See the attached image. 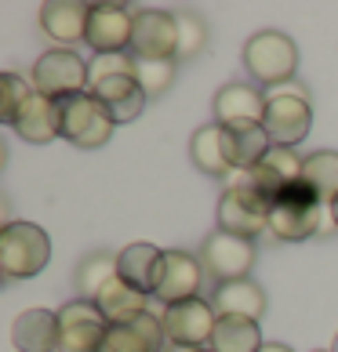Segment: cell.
<instances>
[{"label":"cell","instance_id":"32","mask_svg":"<svg viewBox=\"0 0 338 352\" xmlns=\"http://www.w3.org/2000/svg\"><path fill=\"white\" fill-rule=\"evenodd\" d=\"M87 69H91V84L109 80V76H135V58L131 51L127 55H95L87 62Z\"/></svg>","mask_w":338,"mask_h":352},{"label":"cell","instance_id":"36","mask_svg":"<svg viewBox=\"0 0 338 352\" xmlns=\"http://www.w3.org/2000/svg\"><path fill=\"white\" fill-rule=\"evenodd\" d=\"M331 352H338V334H335V345H331Z\"/></svg>","mask_w":338,"mask_h":352},{"label":"cell","instance_id":"8","mask_svg":"<svg viewBox=\"0 0 338 352\" xmlns=\"http://www.w3.org/2000/svg\"><path fill=\"white\" fill-rule=\"evenodd\" d=\"M59 327H62V345L59 352H106V334L109 323L102 316L95 302L73 298L70 305L59 309Z\"/></svg>","mask_w":338,"mask_h":352},{"label":"cell","instance_id":"10","mask_svg":"<svg viewBox=\"0 0 338 352\" xmlns=\"http://www.w3.org/2000/svg\"><path fill=\"white\" fill-rule=\"evenodd\" d=\"M131 33H135V11L124 4H91L87 19V47L95 55H127L131 51Z\"/></svg>","mask_w":338,"mask_h":352},{"label":"cell","instance_id":"19","mask_svg":"<svg viewBox=\"0 0 338 352\" xmlns=\"http://www.w3.org/2000/svg\"><path fill=\"white\" fill-rule=\"evenodd\" d=\"M91 95H95L102 106L109 109L113 124H131L146 109V91L138 87L135 76H109V80H95L91 84Z\"/></svg>","mask_w":338,"mask_h":352},{"label":"cell","instance_id":"6","mask_svg":"<svg viewBox=\"0 0 338 352\" xmlns=\"http://www.w3.org/2000/svg\"><path fill=\"white\" fill-rule=\"evenodd\" d=\"M59 120H62V138L73 142L76 149H98L106 146L109 135H113V116L102 102L84 91V95H73V98H62L59 102Z\"/></svg>","mask_w":338,"mask_h":352},{"label":"cell","instance_id":"23","mask_svg":"<svg viewBox=\"0 0 338 352\" xmlns=\"http://www.w3.org/2000/svg\"><path fill=\"white\" fill-rule=\"evenodd\" d=\"M146 302L149 298L142 291H135L127 280H120V272H116V276L106 283V291L95 298V305L102 309V316H106L109 327H124V323H135L138 316H146L149 312Z\"/></svg>","mask_w":338,"mask_h":352},{"label":"cell","instance_id":"29","mask_svg":"<svg viewBox=\"0 0 338 352\" xmlns=\"http://www.w3.org/2000/svg\"><path fill=\"white\" fill-rule=\"evenodd\" d=\"M36 95L33 84L25 80V76L19 73H0V120H4L8 127L15 124V116L22 113V106Z\"/></svg>","mask_w":338,"mask_h":352},{"label":"cell","instance_id":"22","mask_svg":"<svg viewBox=\"0 0 338 352\" xmlns=\"http://www.w3.org/2000/svg\"><path fill=\"white\" fill-rule=\"evenodd\" d=\"M22 142H33V146H44L51 138H62V120H59V102H51L44 95H33L30 102L22 106V113L15 116L11 124Z\"/></svg>","mask_w":338,"mask_h":352},{"label":"cell","instance_id":"4","mask_svg":"<svg viewBox=\"0 0 338 352\" xmlns=\"http://www.w3.org/2000/svg\"><path fill=\"white\" fill-rule=\"evenodd\" d=\"M30 84L36 95H44L51 102H62V98H73V95H84L91 91V69L87 62L70 47H51L36 58Z\"/></svg>","mask_w":338,"mask_h":352},{"label":"cell","instance_id":"7","mask_svg":"<svg viewBox=\"0 0 338 352\" xmlns=\"http://www.w3.org/2000/svg\"><path fill=\"white\" fill-rule=\"evenodd\" d=\"M160 323H164L167 345H175V349H211L218 312H215L211 302H204V298H189V302H178V305H164Z\"/></svg>","mask_w":338,"mask_h":352},{"label":"cell","instance_id":"13","mask_svg":"<svg viewBox=\"0 0 338 352\" xmlns=\"http://www.w3.org/2000/svg\"><path fill=\"white\" fill-rule=\"evenodd\" d=\"M302 164H306V156H298L295 149L273 146V149L262 156V164L251 167V171H244V182H248L258 197L273 207L284 189L295 186V182H302Z\"/></svg>","mask_w":338,"mask_h":352},{"label":"cell","instance_id":"31","mask_svg":"<svg viewBox=\"0 0 338 352\" xmlns=\"http://www.w3.org/2000/svg\"><path fill=\"white\" fill-rule=\"evenodd\" d=\"M207 44V25L197 15H178V58H193Z\"/></svg>","mask_w":338,"mask_h":352},{"label":"cell","instance_id":"16","mask_svg":"<svg viewBox=\"0 0 338 352\" xmlns=\"http://www.w3.org/2000/svg\"><path fill=\"white\" fill-rule=\"evenodd\" d=\"M211 109H215V124L218 127L262 124L266 120V95L258 87H251V84H226V87H218Z\"/></svg>","mask_w":338,"mask_h":352},{"label":"cell","instance_id":"17","mask_svg":"<svg viewBox=\"0 0 338 352\" xmlns=\"http://www.w3.org/2000/svg\"><path fill=\"white\" fill-rule=\"evenodd\" d=\"M11 342L19 352H59L62 345V327L59 312L51 309H25L11 323Z\"/></svg>","mask_w":338,"mask_h":352},{"label":"cell","instance_id":"3","mask_svg":"<svg viewBox=\"0 0 338 352\" xmlns=\"http://www.w3.org/2000/svg\"><path fill=\"white\" fill-rule=\"evenodd\" d=\"M244 69H248L258 84L280 87L295 80L298 69V47L288 33L280 30H262L244 44Z\"/></svg>","mask_w":338,"mask_h":352},{"label":"cell","instance_id":"15","mask_svg":"<svg viewBox=\"0 0 338 352\" xmlns=\"http://www.w3.org/2000/svg\"><path fill=\"white\" fill-rule=\"evenodd\" d=\"M87 19L91 4H81V0H47V4H41V30L47 41L62 47L87 41Z\"/></svg>","mask_w":338,"mask_h":352},{"label":"cell","instance_id":"25","mask_svg":"<svg viewBox=\"0 0 338 352\" xmlns=\"http://www.w3.org/2000/svg\"><path fill=\"white\" fill-rule=\"evenodd\" d=\"M189 160L197 164V171L211 175V178H229L233 167L226 160V142H222V127L218 124H204L193 131L189 142Z\"/></svg>","mask_w":338,"mask_h":352},{"label":"cell","instance_id":"2","mask_svg":"<svg viewBox=\"0 0 338 352\" xmlns=\"http://www.w3.org/2000/svg\"><path fill=\"white\" fill-rule=\"evenodd\" d=\"M51 262V240L36 221H8L0 229V272L4 280H30Z\"/></svg>","mask_w":338,"mask_h":352},{"label":"cell","instance_id":"18","mask_svg":"<svg viewBox=\"0 0 338 352\" xmlns=\"http://www.w3.org/2000/svg\"><path fill=\"white\" fill-rule=\"evenodd\" d=\"M200 283H204V265L200 258H193L186 251H167L164 258V280L157 298L164 305H178L189 298H200Z\"/></svg>","mask_w":338,"mask_h":352},{"label":"cell","instance_id":"35","mask_svg":"<svg viewBox=\"0 0 338 352\" xmlns=\"http://www.w3.org/2000/svg\"><path fill=\"white\" fill-rule=\"evenodd\" d=\"M171 352H211V349H171Z\"/></svg>","mask_w":338,"mask_h":352},{"label":"cell","instance_id":"34","mask_svg":"<svg viewBox=\"0 0 338 352\" xmlns=\"http://www.w3.org/2000/svg\"><path fill=\"white\" fill-rule=\"evenodd\" d=\"M331 218H335V226H338V200L331 204Z\"/></svg>","mask_w":338,"mask_h":352},{"label":"cell","instance_id":"1","mask_svg":"<svg viewBox=\"0 0 338 352\" xmlns=\"http://www.w3.org/2000/svg\"><path fill=\"white\" fill-rule=\"evenodd\" d=\"M338 229L331 218V207L324 204L306 182H295L277 197V204L269 207V232L284 243H298L309 240L317 232Z\"/></svg>","mask_w":338,"mask_h":352},{"label":"cell","instance_id":"26","mask_svg":"<svg viewBox=\"0 0 338 352\" xmlns=\"http://www.w3.org/2000/svg\"><path fill=\"white\" fill-rule=\"evenodd\" d=\"M262 331L258 320H244V316H218L215 334H211V352H258Z\"/></svg>","mask_w":338,"mask_h":352},{"label":"cell","instance_id":"11","mask_svg":"<svg viewBox=\"0 0 338 352\" xmlns=\"http://www.w3.org/2000/svg\"><path fill=\"white\" fill-rule=\"evenodd\" d=\"M266 135L273 146H288L295 149L298 142H306L309 127H313V109H309V98L302 95H266Z\"/></svg>","mask_w":338,"mask_h":352},{"label":"cell","instance_id":"14","mask_svg":"<svg viewBox=\"0 0 338 352\" xmlns=\"http://www.w3.org/2000/svg\"><path fill=\"white\" fill-rule=\"evenodd\" d=\"M164 258L167 251H160L157 243H131L116 254V272L135 291H142L146 298H157L160 280H164Z\"/></svg>","mask_w":338,"mask_h":352},{"label":"cell","instance_id":"12","mask_svg":"<svg viewBox=\"0 0 338 352\" xmlns=\"http://www.w3.org/2000/svg\"><path fill=\"white\" fill-rule=\"evenodd\" d=\"M131 58H178V15H167L157 8L135 11V33H131Z\"/></svg>","mask_w":338,"mask_h":352},{"label":"cell","instance_id":"20","mask_svg":"<svg viewBox=\"0 0 338 352\" xmlns=\"http://www.w3.org/2000/svg\"><path fill=\"white\" fill-rule=\"evenodd\" d=\"M222 142H226V160L233 171H251L273 149L262 124H229L222 127Z\"/></svg>","mask_w":338,"mask_h":352},{"label":"cell","instance_id":"27","mask_svg":"<svg viewBox=\"0 0 338 352\" xmlns=\"http://www.w3.org/2000/svg\"><path fill=\"white\" fill-rule=\"evenodd\" d=\"M302 182L331 207L338 200V153H331V149L309 153L302 164Z\"/></svg>","mask_w":338,"mask_h":352},{"label":"cell","instance_id":"30","mask_svg":"<svg viewBox=\"0 0 338 352\" xmlns=\"http://www.w3.org/2000/svg\"><path fill=\"white\" fill-rule=\"evenodd\" d=\"M135 80L146 91V98H160L175 84V58H160V62L135 58Z\"/></svg>","mask_w":338,"mask_h":352},{"label":"cell","instance_id":"28","mask_svg":"<svg viewBox=\"0 0 338 352\" xmlns=\"http://www.w3.org/2000/svg\"><path fill=\"white\" fill-rule=\"evenodd\" d=\"M113 276H116V258L109 251H91L84 262L76 265V294H81L84 302H95Z\"/></svg>","mask_w":338,"mask_h":352},{"label":"cell","instance_id":"33","mask_svg":"<svg viewBox=\"0 0 338 352\" xmlns=\"http://www.w3.org/2000/svg\"><path fill=\"white\" fill-rule=\"evenodd\" d=\"M258 352H291V349H288V345H280V342H266Z\"/></svg>","mask_w":338,"mask_h":352},{"label":"cell","instance_id":"9","mask_svg":"<svg viewBox=\"0 0 338 352\" xmlns=\"http://www.w3.org/2000/svg\"><path fill=\"white\" fill-rule=\"evenodd\" d=\"M200 265L204 272H211L218 283H233V280H248V272L255 265V243L233 232L215 229L200 247Z\"/></svg>","mask_w":338,"mask_h":352},{"label":"cell","instance_id":"24","mask_svg":"<svg viewBox=\"0 0 338 352\" xmlns=\"http://www.w3.org/2000/svg\"><path fill=\"white\" fill-rule=\"evenodd\" d=\"M211 305L218 316H244V320H262L266 312V291L255 280H233L218 283V291L211 298Z\"/></svg>","mask_w":338,"mask_h":352},{"label":"cell","instance_id":"5","mask_svg":"<svg viewBox=\"0 0 338 352\" xmlns=\"http://www.w3.org/2000/svg\"><path fill=\"white\" fill-rule=\"evenodd\" d=\"M218 229L244 240H255L269 229V204L244 182V171L229 175V186L218 200Z\"/></svg>","mask_w":338,"mask_h":352},{"label":"cell","instance_id":"21","mask_svg":"<svg viewBox=\"0 0 338 352\" xmlns=\"http://www.w3.org/2000/svg\"><path fill=\"white\" fill-rule=\"evenodd\" d=\"M106 352H167V334L160 316H138L135 323H124V327H109L106 334Z\"/></svg>","mask_w":338,"mask_h":352}]
</instances>
